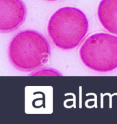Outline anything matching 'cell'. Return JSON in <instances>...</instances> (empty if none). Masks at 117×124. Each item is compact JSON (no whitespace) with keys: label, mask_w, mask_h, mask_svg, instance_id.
Instances as JSON below:
<instances>
[{"label":"cell","mask_w":117,"mask_h":124,"mask_svg":"<svg viewBox=\"0 0 117 124\" xmlns=\"http://www.w3.org/2000/svg\"><path fill=\"white\" fill-rule=\"evenodd\" d=\"M81 60L88 68L109 72L117 68V36L99 33L89 36L80 50Z\"/></svg>","instance_id":"cell-3"},{"label":"cell","mask_w":117,"mask_h":124,"mask_svg":"<svg viewBox=\"0 0 117 124\" xmlns=\"http://www.w3.org/2000/svg\"><path fill=\"white\" fill-rule=\"evenodd\" d=\"M51 47L47 38L33 30L17 34L8 47L9 59L16 69L29 72L47 63Z\"/></svg>","instance_id":"cell-1"},{"label":"cell","mask_w":117,"mask_h":124,"mask_svg":"<svg viewBox=\"0 0 117 124\" xmlns=\"http://www.w3.org/2000/svg\"><path fill=\"white\" fill-rule=\"evenodd\" d=\"M47 1H56V0H47Z\"/></svg>","instance_id":"cell-6"},{"label":"cell","mask_w":117,"mask_h":124,"mask_svg":"<svg viewBox=\"0 0 117 124\" xmlns=\"http://www.w3.org/2000/svg\"><path fill=\"white\" fill-rule=\"evenodd\" d=\"M26 8L22 0H0V31L9 33L23 24Z\"/></svg>","instance_id":"cell-4"},{"label":"cell","mask_w":117,"mask_h":124,"mask_svg":"<svg viewBox=\"0 0 117 124\" xmlns=\"http://www.w3.org/2000/svg\"><path fill=\"white\" fill-rule=\"evenodd\" d=\"M48 33L53 43L62 50H71L82 42L88 31V21L81 10L64 7L49 21Z\"/></svg>","instance_id":"cell-2"},{"label":"cell","mask_w":117,"mask_h":124,"mask_svg":"<svg viewBox=\"0 0 117 124\" xmlns=\"http://www.w3.org/2000/svg\"><path fill=\"white\" fill-rule=\"evenodd\" d=\"M97 15L104 29L117 35V0H102L98 7Z\"/></svg>","instance_id":"cell-5"}]
</instances>
